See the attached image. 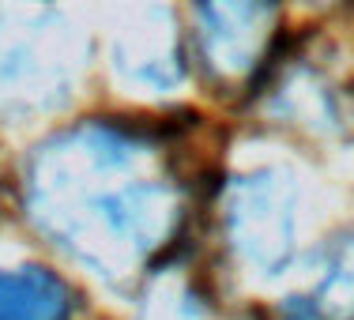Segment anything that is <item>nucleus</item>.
I'll list each match as a JSON object with an SVG mask.
<instances>
[{
    "instance_id": "nucleus-1",
    "label": "nucleus",
    "mask_w": 354,
    "mask_h": 320,
    "mask_svg": "<svg viewBox=\"0 0 354 320\" xmlns=\"http://www.w3.org/2000/svg\"><path fill=\"white\" fill-rule=\"evenodd\" d=\"M23 204L41 238L106 283L151 272L185 223V181L147 129L87 121L30 155Z\"/></svg>"
},
{
    "instance_id": "nucleus-2",
    "label": "nucleus",
    "mask_w": 354,
    "mask_h": 320,
    "mask_svg": "<svg viewBox=\"0 0 354 320\" xmlns=\"http://www.w3.org/2000/svg\"><path fill=\"white\" fill-rule=\"evenodd\" d=\"M80 53L61 12L38 0L0 4V109L41 113L72 95Z\"/></svg>"
},
{
    "instance_id": "nucleus-3",
    "label": "nucleus",
    "mask_w": 354,
    "mask_h": 320,
    "mask_svg": "<svg viewBox=\"0 0 354 320\" xmlns=\"http://www.w3.org/2000/svg\"><path fill=\"white\" fill-rule=\"evenodd\" d=\"M223 226L234 256L260 275H279L298 241V189L279 170H252L230 181Z\"/></svg>"
},
{
    "instance_id": "nucleus-4",
    "label": "nucleus",
    "mask_w": 354,
    "mask_h": 320,
    "mask_svg": "<svg viewBox=\"0 0 354 320\" xmlns=\"http://www.w3.org/2000/svg\"><path fill=\"white\" fill-rule=\"evenodd\" d=\"M279 0H196V49L223 87L245 83L268 61Z\"/></svg>"
},
{
    "instance_id": "nucleus-5",
    "label": "nucleus",
    "mask_w": 354,
    "mask_h": 320,
    "mask_svg": "<svg viewBox=\"0 0 354 320\" xmlns=\"http://www.w3.org/2000/svg\"><path fill=\"white\" fill-rule=\"evenodd\" d=\"M75 298L46 267H0V320H72Z\"/></svg>"
},
{
    "instance_id": "nucleus-6",
    "label": "nucleus",
    "mask_w": 354,
    "mask_h": 320,
    "mask_svg": "<svg viewBox=\"0 0 354 320\" xmlns=\"http://www.w3.org/2000/svg\"><path fill=\"white\" fill-rule=\"evenodd\" d=\"M347 313H354V241L335 249L320 283L298 298L294 320H339Z\"/></svg>"
},
{
    "instance_id": "nucleus-7",
    "label": "nucleus",
    "mask_w": 354,
    "mask_h": 320,
    "mask_svg": "<svg viewBox=\"0 0 354 320\" xmlns=\"http://www.w3.org/2000/svg\"><path fill=\"white\" fill-rule=\"evenodd\" d=\"M140 320H207V301L189 283L162 286L155 298L143 305Z\"/></svg>"
},
{
    "instance_id": "nucleus-8",
    "label": "nucleus",
    "mask_w": 354,
    "mask_h": 320,
    "mask_svg": "<svg viewBox=\"0 0 354 320\" xmlns=\"http://www.w3.org/2000/svg\"><path fill=\"white\" fill-rule=\"evenodd\" d=\"M351 320H354V317H351Z\"/></svg>"
}]
</instances>
